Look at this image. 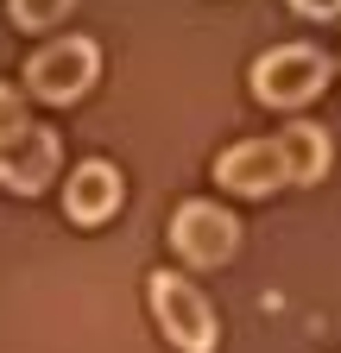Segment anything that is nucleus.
<instances>
[{
	"label": "nucleus",
	"mask_w": 341,
	"mask_h": 353,
	"mask_svg": "<svg viewBox=\"0 0 341 353\" xmlns=\"http://www.w3.org/2000/svg\"><path fill=\"white\" fill-rule=\"evenodd\" d=\"M329 76L335 70H329V57L316 44H278V51H266L253 63V95L266 108H304L329 88Z\"/></svg>",
	"instance_id": "obj_1"
},
{
	"label": "nucleus",
	"mask_w": 341,
	"mask_h": 353,
	"mask_svg": "<svg viewBox=\"0 0 341 353\" xmlns=\"http://www.w3.org/2000/svg\"><path fill=\"white\" fill-rule=\"evenodd\" d=\"M101 76V51H95V38H51V44H38L32 63H26V88L38 101H76V95H89Z\"/></svg>",
	"instance_id": "obj_2"
},
{
	"label": "nucleus",
	"mask_w": 341,
	"mask_h": 353,
	"mask_svg": "<svg viewBox=\"0 0 341 353\" xmlns=\"http://www.w3.org/2000/svg\"><path fill=\"white\" fill-rule=\"evenodd\" d=\"M146 290H152V316H158V328H164L170 347H177V353H215V309H208V296L190 278L158 272Z\"/></svg>",
	"instance_id": "obj_3"
},
{
	"label": "nucleus",
	"mask_w": 341,
	"mask_h": 353,
	"mask_svg": "<svg viewBox=\"0 0 341 353\" xmlns=\"http://www.w3.org/2000/svg\"><path fill=\"white\" fill-rule=\"evenodd\" d=\"M170 246L190 265H228L234 246H240V221L222 202H177V214H170Z\"/></svg>",
	"instance_id": "obj_4"
},
{
	"label": "nucleus",
	"mask_w": 341,
	"mask_h": 353,
	"mask_svg": "<svg viewBox=\"0 0 341 353\" xmlns=\"http://www.w3.org/2000/svg\"><path fill=\"white\" fill-rule=\"evenodd\" d=\"M57 158H64L57 132H51V126H26L19 139L0 145V183L19 190V196H38V190L57 176Z\"/></svg>",
	"instance_id": "obj_5"
},
{
	"label": "nucleus",
	"mask_w": 341,
	"mask_h": 353,
	"mask_svg": "<svg viewBox=\"0 0 341 353\" xmlns=\"http://www.w3.org/2000/svg\"><path fill=\"white\" fill-rule=\"evenodd\" d=\"M215 183L234 190V196H272L284 176V158H278V139H240L215 158Z\"/></svg>",
	"instance_id": "obj_6"
},
{
	"label": "nucleus",
	"mask_w": 341,
	"mask_h": 353,
	"mask_svg": "<svg viewBox=\"0 0 341 353\" xmlns=\"http://www.w3.org/2000/svg\"><path fill=\"white\" fill-rule=\"evenodd\" d=\"M120 208V170L89 158V164H76L70 170V183H64V214L76 221V228H101V221Z\"/></svg>",
	"instance_id": "obj_7"
},
{
	"label": "nucleus",
	"mask_w": 341,
	"mask_h": 353,
	"mask_svg": "<svg viewBox=\"0 0 341 353\" xmlns=\"http://www.w3.org/2000/svg\"><path fill=\"white\" fill-rule=\"evenodd\" d=\"M278 158H284L291 183H322L329 164H335V139H329L322 126H310V120H291L278 132Z\"/></svg>",
	"instance_id": "obj_8"
},
{
	"label": "nucleus",
	"mask_w": 341,
	"mask_h": 353,
	"mask_svg": "<svg viewBox=\"0 0 341 353\" xmlns=\"http://www.w3.org/2000/svg\"><path fill=\"white\" fill-rule=\"evenodd\" d=\"M70 7H76V0H13V26H26V32H45V26H57Z\"/></svg>",
	"instance_id": "obj_9"
},
{
	"label": "nucleus",
	"mask_w": 341,
	"mask_h": 353,
	"mask_svg": "<svg viewBox=\"0 0 341 353\" xmlns=\"http://www.w3.org/2000/svg\"><path fill=\"white\" fill-rule=\"evenodd\" d=\"M26 126H32V120H26V101H19V88H13V82H0V145H7V139H19Z\"/></svg>",
	"instance_id": "obj_10"
},
{
	"label": "nucleus",
	"mask_w": 341,
	"mask_h": 353,
	"mask_svg": "<svg viewBox=\"0 0 341 353\" xmlns=\"http://www.w3.org/2000/svg\"><path fill=\"white\" fill-rule=\"evenodd\" d=\"M291 7L304 13V19H335V13H341V0H291Z\"/></svg>",
	"instance_id": "obj_11"
}]
</instances>
